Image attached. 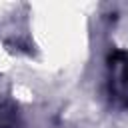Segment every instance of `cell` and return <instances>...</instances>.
Here are the masks:
<instances>
[{"label":"cell","instance_id":"6da1fadb","mask_svg":"<svg viewBox=\"0 0 128 128\" xmlns=\"http://www.w3.org/2000/svg\"><path fill=\"white\" fill-rule=\"evenodd\" d=\"M110 66H112V68H118V66H120V78H122L124 86H128V52L116 50V52L110 56Z\"/></svg>","mask_w":128,"mask_h":128}]
</instances>
